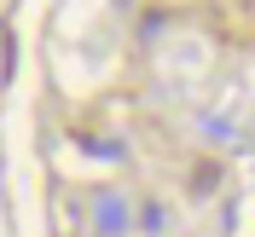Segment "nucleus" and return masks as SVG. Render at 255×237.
<instances>
[{
    "mask_svg": "<svg viewBox=\"0 0 255 237\" xmlns=\"http://www.w3.org/2000/svg\"><path fill=\"white\" fill-rule=\"evenodd\" d=\"M93 208H99V226H105V232H122V197L99 191V197H93Z\"/></svg>",
    "mask_w": 255,
    "mask_h": 237,
    "instance_id": "1",
    "label": "nucleus"
}]
</instances>
